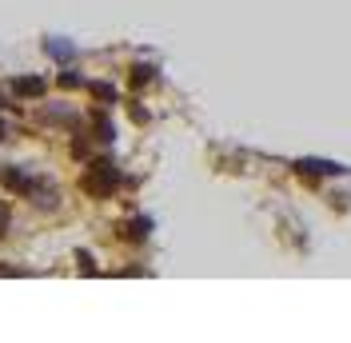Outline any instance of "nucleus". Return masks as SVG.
Here are the masks:
<instances>
[{"instance_id": "nucleus-3", "label": "nucleus", "mask_w": 351, "mask_h": 343, "mask_svg": "<svg viewBox=\"0 0 351 343\" xmlns=\"http://www.w3.org/2000/svg\"><path fill=\"white\" fill-rule=\"evenodd\" d=\"M48 52H52V56H60V60H68V56H72V48H68V44H60V40H48Z\"/></svg>"}, {"instance_id": "nucleus-5", "label": "nucleus", "mask_w": 351, "mask_h": 343, "mask_svg": "<svg viewBox=\"0 0 351 343\" xmlns=\"http://www.w3.org/2000/svg\"><path fill=\"white\" fill-rule=\"evenodd\" d=\"M0 140H4V124H0Z\"/></svg>"}, {"instance_id": "nucleus-2", "label": "nucleus", "mask_w": 351, "mask_h": 343, "mask_svg": "<svg viewBox=\"0 0 351 343\" xmlns=\"http://www.w3.org/2000/svg\"><path fill=\"white\" fill-rule=\"evenodd\" d=\"M12 92H16V96H40L44 80H32V76H28V80H16V84H12Z\"/></svg>"}, {"instance_id": "nucleus-4", "label": "nucleus", "mask_w": 351, "mask_h": 343, "mask_svg": "<svg viewBox=\"0 0 351 343\" xmlns=\"http://www.w3.org/2000/svg\"><path fill=\"white\" fill-rule=\"evenodd\" d=\"M8 232V212H4V204H0V236Z\"/></svg>"}, {"instance_id": "nucleus-1", "label": "nucleus", "mask_w": 351, "mask_h": 343, "mask_svg": "<svg viewBox=\"0 0 351 343\" xmlns=\"http://www.w3.org/2000/svg\"><path fill=\"white\" fill-rule=\"evenodd\" d=\"M112 184H116V168L112 164H92L84 172V192H92V196H108Z\"/></svg>"}]
</instances>
